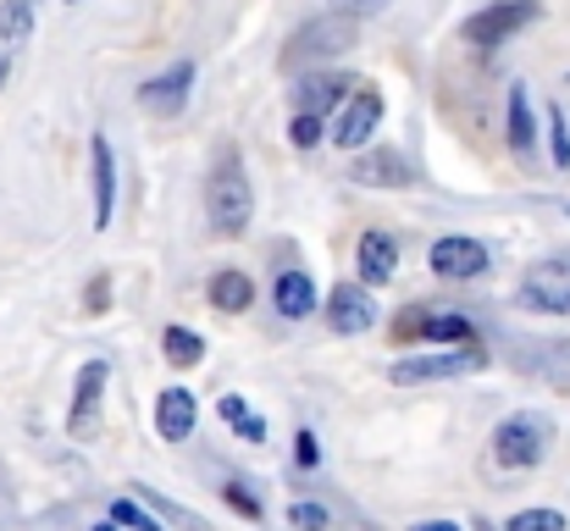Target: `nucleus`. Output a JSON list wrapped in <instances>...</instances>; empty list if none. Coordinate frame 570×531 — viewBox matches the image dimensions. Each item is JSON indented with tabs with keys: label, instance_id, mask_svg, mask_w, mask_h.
Instances as JSON below:
<instances>
[{
	"label": "nucleus",
	"instance_id": "1",
	"mask_svg": "<svg viewBox=\"0 0 570 531\" xmlns=\"http://www.w3.org/2000/svg\"><path fill=\"white\" fill-rule=\"evenodd\" d=\"M361 45V17H350V11H322V17H311V22H299L294 33H288V45H283V56H277V67H316V61H338V56H350Z\"/></svg>",
	"mask_w": 570,
	"mask_h": 531
},
{
	"label": "nucleus",
	"instance_id": "2",
	"mask_svg": "<svg viewBox=\"0 0 570 531\" xmlns=\"http://www.w3.org/2000/svg\"><path fill=\"white\" fill-rule=\"evenodd\" d=\"M205 210H210V222H216L222 238H238V233L249 227L255 194H249V173H244L238 150H222V156H216V167L205 177Z\"/></svg>",
	"mask_w": 570,
	"mask_h": 531
},
{
	"label": "nucleus",
	"instance_id": "3",
	"mask_svg": "<svg viewBox=\"0 0 570 531\" xmlns=\"http://www.w3.org/2000/svg\"><path fill=\"white\" fill-rule=\"evenodd\" d=\"M482 365H488V354H482V344L471 338V344H443V350L399 354V360L387 365V382H399V387H415V382H449V376H471V371H482Z\"/></svg>",
	"mask_w": 570,
	"mask_h": 531
},
{
	"label": "nucleus",
	"instance_id": "4",
	"mask_svg": "<svg viewBox=\"0 0 570 531\" xmlns=\"http://www.w3.org/2000/svg\"><path fill=\"white\" fill-rule=\"evenodd\" d=\"M538 11H543L538 0H493V6H482L476 17H465L460 39L476 45V50H499V45H510L521 28H532Z\"/></svg>",
	"mask_w": 570,
	"mask_h": 531
},
{
	"label": "nucleus",
	"instance_id": "5",
	"mask_svg": "<svg viewBox=\"0 0 570 531\" xmlns=\"http://www.w3.org/2000/svg\"><path fill=\"white\" fill-rule=\"evenodd\" d=\"M549 454V421L543 415H510L493 426V460L504 471H532Z\"/></svg>",
	"mask_w": 570,
	"mask_h": 531
},
{
	"label": "nucleus",
	"instance_id": "6",
	"mask_svg": "<svg viewBox=\"0 0 570 531\" xmlns=\"http://www.w3.org/2000/svg\"><path fill=\"white\" fill-rule=\"evenodd\" d=\"M377 128H382V95L377 89H366V83H355V89L344 95V106L333 111L327 139H333L338 150H361Z\"/></svg>",
	"mask_w": 570,
	"mask_h": 531
},
{
	"label": "nucleus",
	"instance_id": "7",
	"mask_svg": "<svg viewBox=\"0 0 570 531\" xmlns=\"http://www.w3.org/2000/svg\"><path fill=\"white\" fill-rule=\"evenodd\" d=\"M521 305L538 316H570V255L566 260H538L521 272Z\"/></svg>",
	"mask_w": 570,
	"mask_h": 531
},
{
	"label": "nucleus",
	"instance_id": "8",
	"mask_svg": "<svg viewBox=\"0 0 570 531\" xmlns=\"http://www.w3.org/2000/svg\"><path fill=\"white\" fill-rule=\"evenodd\" d=\"M426 266H432L443 283H471V277H482V272L493 266V255H488L482 238H471V233H449V238L432 244Z\"/></svg>",
	"mask_w": 570,
	"mask_h": 531
},
{
	"label": "nucleus",
	"instance_id": "9",
	"mask_svg": "<svg viewBox=\"0 0 570 531\" xmlns=\"http://www.w3.org/2000/svg\"><path fill=\"white\" fill-rule=\"evenodd\" d=\"M327 327H333L338 338H361V333H372V327H377L372 288H366V283H338V288L327 294Z\"/></svg>",
	"mask_w": 570,
	"mask_h": 531
},
{
	"label": "nucleus",
	"instance_id": "10",
	"mask_svg": "<svg viewBox=\"0 0 570 531\" xmlns=\"http://www.w3.org/2000/svg\"><path fill=\"white\" fill-rule=\"evenodd\" d=\"M189 89H194V61H173L161 78H150V83L139 89V106H145L150 117H178V111L189 106Z\"/></svg>",
	"mask_w": 570,
	"mask_h": 531
},
{
	"label": "nucleus",
	"instance_id": "11",
	"mask_svg": "<svg viewBox=\"0 0 570 531\" xmlns=\"http://www.w3.org/2000/svg\"><path fill=\"white\" fill-rule=\"evenodd\" d=\"M106 376H111V365H106V360H89V365L78 371V387H72V415H67L72 437H89V432H95V421H100V393H106Z\"/></svg>",
	"mask_w": 570,
	"mask_h": 531
},
{
	"label": "nucleus",
	"instance_id": "12",
	"mask_svg": "<svg viewBox=\"0 0 570 531\" xmlns=\"http://www.w3.org/2000/svg\"><path fill=\"white\" fill-rule=\"evenodd\" d=\"M33 39V0H0V89Z\"/></svg>",
	"mask_w": 570,
	"mask_h": 531
},
{
	"label": "nucleus",
	"instance_id": "13",
	"mask_svg": "<svg viewBox=\"0 0 570 531\" xmlns=\"http://www.w3.org/2000/svg\"><path fill=\"white\" fill-rule=\"evenodd\" d=\"M355 266H361V283L366 288H382V283H393V272H399V238L393 233H361V244H355Z\"/></svg>",
	"mask_w": 570,
	"mask_h": 531
},
{
	"label": "nucleus",
	"instance_id": "14",
	"mask_svg": "<svg viewBox=\"0 0 570 531\" xmlns=\"http://www.w3.org/2000/svg\"><path fill=\"white\" fill-rule=\"evenodd\" d=\"M89 167H95V227L106 233L111 216H117V156H111L106 134L89 139Z\"/></svg>",
	"mask_w": 570,
	"mask_h": 531
},
{
	"label": "nucleus",
	"instance_id": "15",
	"mask_svg": "<svg viewBox=\"0 0 570 531\" xmlns=\"http://www.w3.org/2000/svg\"><path fill=\"white\" fill-rule=\"evenodd\" d=\"M194 421H199V404H194L189 387H161L156 393V432L167 443H189Z\"/></svg>",
	"mask_w": 570,
	"mask_h": 531
},
{
	"label": "nucleus",
	"instance_id": "16",
	"mask_svg": "<svg viewBox=\"0 0 570 531\" xmlns=\"http://www.w3.org/2000/svg\"><path fill=\"white\" fill-rule=\"evenodd\" d=\"M350 177L366 183V188H410V183H415L410 161H404L399 150H366V156H355Z\"/></svg>",
	"mask_w": 570,
	"mask_h": 531
},
{
	"label": "nucleus",
	"instance_id": "17",
	"mask_svg": "<svg viewBox=\"0 0 570 531\" xmlns=\"http://www.w3.org/2000/svg\"><path fill=\"white\" fill-rule=\"evenodd\" d=\"M350 89H355V78H344V72H311V78L299 83V111H311V117H333V111L344 106Z\"/></svg>",
	"mask_w": 570,
	"mask_h": 531
},
{
	"label": "nucleus",
	"instance_id": "18",
	"mask_svg": "<svg viewBox=\"0 0 570 531\" xmlns=\"http://www.w3.org/2000/svg\"><path fill=\"white\" fill-rule=\"evenodd\" d=\"M210 305L222 311V316H244L249 305H255V283H249V272H216L210 277Z\"/></svg>",
	"mask_w": 570,
	"mask_h": 531
},
{
	"label": "nucleus",
	"instance_id": "19",
	"mask_svg": "<svg viewBox=\"0 0 570 531\" xmlns=\"http://www.w3.org/2000/svg\"><path fill=\"white\" fill-rule=\"evenodd\" d=\"M504 134H510V150H515V156H527V150H532V139H538V128H532V89H527V83H515V89H510Z\"/></svg>",
	"mask_w": 570,
	"mask_h": 531
},
{
	"label": "nucleus",
	"instance_id": "20",
	"mask_svg": "<svg viewBox=\"0 0 570 531\" xmlns=\"http://www.w3.org/2000/svg\"><path fill=\"white\" fill-rule=\"evenodd\" d=\"M272 294H277V316H288V322H305L316 311V283L305 272H283Z\"/></svg>",
	"mask_w": 570,
	"mask_h": 531
},
{
	"label": "nucleus",
	"instance_id": "21",
	"mask_svg": "<svg viewBox=\"0 0 570 531\" xmlns=\"http://www.w3.org/2000/svg\"><path fill=\"white\" fill-rule=\"evenodd\" d=\"M471 338L476 333H471V322L460 311H438V316L421 322V344H471Z\"/></svg>",
	"mask_w": 570,
	"mask_h": 531
},
{
	"label": "nucleus",
	"instance_id": "22",
	"mask_svg": "<svg viewBox=\"0 0 570 531\" xmlns=\"http://www.w3.org/2000/svg\"><path fill=\"white\" fill-rule=\"evenodd\" d=\"M216 410H222V421H227L244 443H266V421H261V415H249L238 393H222V399H216Z\"/></svg>",
	"mask_w": 570,
	"mask_h": 531
},
{
	"label": "nucleus",
	"instance_id": "23",
	"mask_svg": "<svg viewBox=\"0 0 570 531\" xmlns=\"http://www.w3.org/2000/svg\"><path fill=\"white\" fill-rule=\"evenodd\" d=\"M161 350H167V360H173V365H184V371H189V365H199V360H205V338H199V333H189V327H167V333H161Z\"/></svg>",
	"mask_w": 570,
	"mask_h": 531
},
{
	"label": "nucleus",
	"instance_id": "24",
	"mask_svg": "<svg viewBox=\"0 0 570 531\" xmlns=\"http://www.w3.org/2000/svg\"><path fill=\"white\" fill-rule=\"evenodd\" d=\"M538 376H543L549 387L570 393V338H566V344H549V350H543V360H538Z\"/></svg>",
	"mask_w": 570,
	"mask_h": 531
},
{
	"label": "nucleus",
	"instance_id": "25",
	"mask_svg": "<svg viewBox=\"0 0 570 531\" xmlns=\"http://www.w3.org/2000/svg\"><path fill=\"white\" fill-rule=\"evenodd\" d=\"M322 139H327V122L322 117H311V111H294L288 117V145L294 150H316Z\"/></svg>",
	"mask_w": 570,
	"mask_h": 531
},
{
	"label": "nucleus",
	"instance_id": "26",
	"mask_svg": "<svg viewBox=\"0 0 570 531\" xmlns=\"http://www.w3.org/2000/svg\"><path fill=\"white\" fill-rule=\"evenodd\" d=\"M111 527H128V531H161V521H150L134 499H117L111 504Z\"/></svg>",
	"mask_w": 570,
	"mask_h": 531
},
{
	"label": "nucleus",
	"instance_id": "27",
	"mask_svg": "<svg viewBox=\"0 0 570 531\" xmlns=\"http://www.w3.org/2000/svg\"><path fill=\"white\" fill-rule=\"evenodd\" d=\"M504 531H566V515L560 510H521Z\"/></svg>",
	"mask_w": 570,
	"mask_h": 531
},
{
	"label": "nucleus",
	"instance_id": "28",
	"mask_svg": "<svg viewBox=\"0 0 570 531\" xmlns=\"http://www.w3.org/2000/svg\"><path fill=\"white\" fill-rule=\"evenodd\" d=\"M549 156H554V167L560 173H570V128H566V117L554 111V122H549Z\"/></svg>",
	"mask_w": 570,
	"mask_h": 531
},
{
	"label": "nucleus",
	"instance_id": "29",
	"mask_svg": "<svg viewBox=\"0 0 570 531\" xmlns=\"http://www.w3.org/2000/svg\"><path fill=\"white\" fill-rule=\"evenodd\" d=\"M288 527L294 531H327V510H322V504H294V510H288Z\"/></svg>",
	"mask_w": 570,
	"mask_h": 531
},
{
	"label": "nucleus",
	"instance_id": "30",
	"mask_svg": "<svg viewBox=\"0 0 570 531\" xmlns=\"http://www.w3.org/2000/svg\"><path fill=\"white\" fill-rule=\"evenodd\" d=\"M421 322H426V311H421V305H410V311L393 322V338H399V344H415V338H421Z\"/></svg>",
	"mask_w": 570,
	"mask_h": 531
},
{
	"label": "nucleus",
	"instance_id": "31",
	"mask_svg": "<svg viewBox=\"0 0 570 531\" xmlns=\"http://www.w3.org/2000/svg\"><path fill=\"white\" fill-rule=\"evenodd\" d=\"M222 499H227V504H233L238 515H249V521H261V499H255V493H244L238 482H227V488H222Z\"/></svg>",
	"mask_w": 570,
	"mask_h": 531
},
{
	"label": "nucleus",
	"instance_id": "32",
	"mask_svg": "<svg viewBox=\"0 0 570 531\" xmlns=\"http://www.w3.org/2000/svg\"><path fill=\"white\" fill-rule=\"evenodd\" d=\"M338 11H350V17H372V11H382L387 0H333Z\"/></svg>",
	"mask_w": 570,
	"mask_h": 531
},
{
	"label": "nucleus",
	"instance_id": "33",
	"mask_svg": "<svg viewBox=\"0 0 570 531\" xmlns=\"http://www.w3.org/2000/svg\"><path fill=\"white\" fill-rule=\"evenodd\" d=\"M106 288H111L106 277H95V283H89V311H106Z\"/></svg>",
	"mask_w": 570,
	"mask_h": 531
},
{
	"label": "nucleus",
	"instance_id": "34",
	"mask_svg": "<svg viewBox=\"0 0 570 531\" xmlns=\"http://www.w3.org/2000/svg\"><path fill=\"white\" fill-rule=\"evenodd\" d=\"M299 465H316V437L299 432Z\"/></svg>",
	"mask_w": 570,
	"mask_h": 531
},
{
	"label": "nucleus",
	"instance_id": "35",
	"mask_svg": "<svg viewBox=\"0 0 570 531\" xmlns=\"http://www.w3.org/2000/svg\"><path fill=\"white\" fill-rule=\"evenodd\" d=\"M415 531H460V527H454V521H421Z\"/></svg>",
	"mask_w": 570,
	"mask_h": 531
},
{
	"label": "nucleus",
	"instance_id": "36",
	"mask_svg": "<svg viewBox=\"0 0 570 531\" xmlns=\"http://www.w3.org/2000/svg\"><path fill=\"white\" fill-rule=\"evenodd\" d=\"M95 531H117V527H95Z\"/></svg>",
	"mask_w": 570,
	"mask_h": 531
},
{
	"label": "nucleus",
	"instance_id": "37",
	"mask_svg": "<svg viewBox=\"0 0 570 531\" xmlns=\"http://www.w3.org/2000/svg\"><path fill=\"white\" fill-rule=\"evenodd\" d=\"M67 6H78V0H67Z\"/></svg>",
	"mask_w": 570,
	"mask_h": 531
},
{
	"label": "nucleus",
	"instance_id": "38",
	"mask_svg": "<svg viewBox=\"0 0 570 531\" xmlns=\"http://www.w3.org/2000/svg\"><path fill=\"white\" fill-rule=\"evenodd\" d=\"M566 210H570V205H566Z\"/></svg>",
	"mask_w": 570,
	"mask_h": 531
}]
</instances>
